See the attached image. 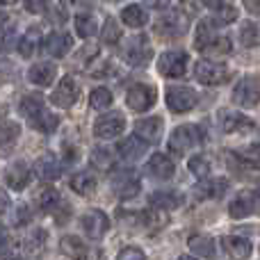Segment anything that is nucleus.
<instances>
[{"mask_svg":"<svg viewBox=\"0 0 260 260\" xmlns=\"http://www.w3.org/2000/svg\"><path fill=\"white\" fill-rule=\"evenodd\" d=\"M21 114L23 117H27V121H30V126L35 130H39V133H53V130H57L59 126V119L57 114H53L48 108H46L44 99L41 96H35V94H27L21 99Z\"/></svg>","mask_w":260,"mask_h":260,"instance_id":"obj_1","label":"nucleus"},{"mask_svg":"<svg viewBox=\"0 0 260 260\" xmlns=\"http://www.w3.org/2000/svg\"><path fill=\"white\" fill-rule=\"evenodd\" d=\"M197 48L203 50V53L226 55V53H231V39L217 35L210 27V21H201L197 30Z\"/></svg>","mask_w":260,"mask_h":260,"instance_id":"obj_2","label":"nucleus"},{"mask_svg":"<svg viewBox=\"0 0 260 260\" xmlns=\"http://www.w3.org/2000/svg\"><path fill=\"white\" fill-rule=\"evenodd\" d=\"M233 103L240 108H253L260 103V73H249L240 78L233 89Z\"/></svg>","mask_w":260,"mask_h":260,"instance_id":"obj_3","label":"nucleus"},{"mask_svg":"<svg viewBox=\"0 0 260 260\" xmlns=\"http://www.w3.org/2000/svg\"><path fill=\"white\" fill-rule=\"evenodd\" d=\"M203 144V130L199 126H180L171 133V139H169V148L178 155L187 153L189 148L194 146H201Z\"/></svg>","mask_w":260,"mask_h":260,"instance_id":"obj_4","label":"nucleus"},{"mask_svg":"<svg viewBox=\"0 0 260 260\" xmlns=\"http://www.w3.org/2000/svg\"><path fill=\"white\" fill-rule=\"evenodd\" d=\"M187 64H189V55L185 50H169V53L160 55L157 71L165 78H183L187 73Z\"/></svg>","mask_w":260,"mask_h":260,"instance_id":"obj_5","label":"nucleus"},{"mask_svg":"<svg viewBox=\"0 0 260 260\" xmlns=\"http://www.w3.org/2000/svg\"><path fill=\"white\" fill-rule=\"evenodd\" d=\"M59 249L71 260H103L101 249L89 247V244H87L85 240H80L78 235H64L62 242H59Z\"/></svg>","mask_w":260,"mask_h":260,"instance_id":"obj_6","label":"nucleus"},{"mask_svg":"<svg viewBox=\"0 0 260 260\" xmlns=\"http://www.w3.org/2000/svg\"><path fill=\"white\" fill-rule=\"evenodd\" d=\"M194 76L201 85L215 87V85H224L229 80V69L219 62H210V59H199L194 67Z\"/></svg>","mask_w":260,"mask_h":260,"instance_id":"obj_7","label":"nucleus"},{"mask_svg":"<svg viewBox=\"0 0 260 260\" xmlns=\"http://www.w3.org/2000/svg\"><path fill=\"white\" fill-rule=\"evenodd\" d=\"M199 103V96L192 87H169L167 89V108L176 114H185Z\"/></svg>","mask_w":260,"mask_h":260,"instance_id":"obj_8","label":"nucleus"},{"mask_svg":"<svg viewBox=\"0 0 260 260\" xmlns=\"http://www.w3.org/2000/svg\"><path fill=\"white\" fill-rule=\"evenodd\" d=\"M155 99H157L155 87L146 85V82H137V85H133L126 94L128 108L135 110V112H146V110H151L153 103H155Z\"/></svg>","mask_w":260,"mask_h":260,"instance_id":"obj_9","label":"nucleus"},{"mask_svg":"<svg viewBox=\"0 0 260 260\" xmlns=\"http://www.w3.org/2000/svg\"><path fill=\"white\" fill-rule=\"evenodd\" d=\"M142 189V183H139V176L135 174L133 169H121L114 171L112 176V192L117 194L119 199H135Z\"/></svg>","mask_w":260,"mask_h":260,"instance_id":"obj_10","label":"nucleus"},{"mask_svg":"<svg viewBox=\"0 0 260 260\" xmlns=\"http://www.w3.org/2000/svg\"><path fill=\"white\" fill-rule=\"evenodd\" d=\"M123 57H126V62L130 67H144V64L153 57V48H151V44H148V37L146 35L133 37L126 46Z\"/></svg>","mask_w":260,"mask_h":260,"instance_id":"obj_11","label":"nucleus"},{"mask_svg":"<svg viewBox=\"0 0 260 260\" xmlns=\"http://www.w3.org/2000/svg\"><path fill=\"white\" fill-rule=\"evenodd\" d=\"M78 99H80V85H78L71 76H67L59 80L57 87H55L53 96H50V103L67 110V108H71V105H76Z\"/></svg>","mask_w":260,"mask_h":260,"instance_id":"obj_12","label":"nucleus"},{"mask_svg":"<svg viewBox=\"0 0 260 260\" xmlns=\"http://www.w3.org/2000/svg\"><path fill=\"white\" fill-rule=\"evenodd\" d=\"M123 130H126V119H123V114L121 112H108V114L96 119L94 135L101 139H112V137H119Z\"/></svg>","mask_w":260,"mask_h":260,"instance_id":"obj_13","label":"nucleus"},{"mask_svg":"<svg viewBox=\"0 0 260 260\" xmlns=\"http://www.w3.org/2000/svg\"><path fill=\"white\" fill-rule=\"evenodd\" d=\"M82 231L91 240H101L110 231V219L103 210H89L82 215Z\"/></svg>","mask_w":260,"mask_h":260,"instance_id":"obj_14","label":"nucleus"},{"mask_svg":"<svg viewBox=\"0 0 260 260\" xmlns=\"http://www.w3.org/2000/svg\"><path fill=\"white\" fill-rule=\"evenodd\" d=\"M217 121H219V128L224 133H247V130L253 128L251 119L240 112H233V110H219Z\"/></svg>","mask_w":260,"mask_h":260,"instance_id":"obj_15","label":"nucleus"},{"mask_svg":"<svg viewBox=\"0 0 260 260\" xmlns=\"http://www.w3.org/2000/svg\"><path fill=\"white\" fill-rule=\"evenodd\" d=\"M185 30H187V16L180 12H167L157 21V32L162 37H183Z\"/></svg>","mask_w":260,"mask_h":260,"instance_id":"obj_16","label":"nucleus"},{"mask_svg":"<svg viewBox=\"0 0 260 260\" xmlns=\"http://www.w3.org/2000/svg\"><path fill=\"white\" fill-rule=\"evenodd\" d=\"M221 247H224V251L229 253L231 260H247L253 249L251 240L242 238V235H226V238H221Z\"/></svg>","mask_w":260,"mask_h":260,"instance_id":"obj_17","label":"nucleus"},{"mask_svg":"<svg viewBox=\"0 0 260 260\" xmlns=\"http://www.w3.org/2000/svg\"><path fill=\"white\" fill-rule=\"evenodd\" d=\"M174 171H176V167H174V162H171V157L162 155V153L151 155V160L146 162V174L151 176V178L169 180L171 176H174Z\"/></svg>","mask_w":260,"mask_h":260,"instance_id":"obj_18","label":"nucleus"},{"mask_svg":"<svg viewBox=\"0 0 260 260\" xmlns=\"http://www.w3.org/2000/svg\"><path fill=\"white\" fill-rule=\"evenodd\" d=\"M162 130H165V123H162L160 117L142 119V121H137V126H135V133H137L146 144H157L160 142Z\"/></svg>","mask_w":260,"mask_h":260,"instance_id":"obj_19","label":"nucleus"},{"mask_svg":"<svg viewBox=\"0 0 260 260\" xmlns=\"http://www.w3.org/2000/svg\"><path fill=\"white\" fill-rule=\"evenodd\" d=\"M253 210H256V192H240L238 197L231 201V208H229L233 219H244V217H249Z\"/></svg>","mask_w":260,"mask_h":260,"instance_id":"obj_20","label":"nucleus"},{"mask_svg":"<svg viewBox=\"0 0 260 260\" xmlns=\"http://www.w3.org/2000/svg\"><path fill=\"white\" fill-rule=\"evenodd\" d=\"M73 48V37L69 32H53L46 39V53L50 57H64Z\"/></svg>","mask_w":260,"mask_h":260,"instance_id":"obj_21","label":"nucleus"},{"mask_svg":"<svg viewBox=\"0 0 260 260\" xmlns=\"http://www.w3.org/2000/svg\"><path fill=\"white\" fill-rule=\"evenodd\" d=\"M5 180H7V185L12 189L21 192V189H25L27 183H30V169H27L23 162H14V165L7 167V171H5Z\"/></svg>","mask_w":260,"mask_h":260,"instance_id":"obj_22","label":"nucleus"},{"mask_svg":"<svg viewBox=\"0 0 260 260\" xmlns=\"http://www.w3.org/2000/svg\"><path fill=\"white\" fill-rule=\"evenodd\" d=\"M35 174L41 180H57L59 174H62V165H59V160L55 155H41L35 162Z\"/></svg>","mask_w":260,"mask_h":260,"instance_id":"obj_23","label":"nucleus"},{"mask_svg":"<svg viewBox=\"0 0 260 260\" xmlns=\"http://www.w3.org/2000/svg\"><path fill=\"white\" fill-rule=\"evenodd\" d=\"M148 144L144 142L139 135H130L123 142H119V153H121L123 160H137V157H144Z\"/></svg>","mask_w":260,"mask_h":260,"instance_id":"obj_24","label":"nucleus"},{"mask_svg":"<svg viewBox=\"0 0 260 260\" xmlns=\"http://www.w3.org/2000/svg\"><path fill=\"white\" fill-rule=\"evenodd\" d=\"M55 76H57V67H53V64H35V67H30V71H27V80L35 82V85L39 87H48L53 85Z\"/></svg>","mask_w":260,"mask_h":260,"instance_id":"obj_25","label":"nucleus"},{"mask_svg":"<svg viewBox=\"0 0 260 260\" xmlns=\"http://www.w3.org/2000/svg\"><path fill=\"white\" fill-rule=\"evenodd\" d=\"M229 189V180L226 178H212V180H203L201 185H197L194 194L199 199H219L226 194Z\"/></svg>","mask_w":260,"mask_h":260,"instance_id":"obj_26","label":"nucleus"},{"mask_svg":"<svg viewBox=\"0 0 260 260\" xmlns=\"http://www.w3.org/2000/svg\"><path fill=\"white\" fill-rule=\"evenodd\" d=\"M151 206L153 208H157L160 212H167V210H174V208H178L180 203H183V197L180 194H176V192H153L151 194Z\"/></svg>","mask_w":260,"mask_h":260,"instance_id":"obj_27","label":"nucleus"},{"mask_svg":"<svg viewBox=\"0 0 260 260\" xmlns=\"http://www.w3.org/2000/svg\"><path fill=\"white\" fill-rule=\"evenodd\" d=\"M69 185H71V189L76 194H80V197H89V194L96 192V178L89 171H80V174L71 176Z\"/></svg>","mask_w":260,"mask_h":260,"instance_id":"obj_28","label":"nucleus"},{"mask_svg":"<svg viewBox=\"0 0 260 260\" xmlns=\"http://www.w3.org/2000/svg\"><path fill=\"white\" fill-rule=\"evenodd\" d=\"M187 244H189V249H192L197 256H201L206 260L215 258V240L208 238V235H192Z\"/></svg>","mask_w":260,"mask_h":260,"instance_id":"obj_29","label":"nucleus"},{"mask_svg":"<svg viewBox=\"0 0 260 260\" xmlns=\"http://www.w3.org/2000/svg\"><path fill=\"white\" fill-rule=\"evenodd\" d=\"M121 21L130 27H144L148 23V14L139 5H128L121 9Z\"/></svg>","mask_w":260,"mask_h":260,"instance_id":"obj_30","label":"nucleus"},{"mask_svg":"<svg viewBox=\"0 0 260 260\" xmlns=\"http://www.w3.org/2000/svg\"><path fill=\"white\" fill-rule=\"evenodd\" d=\"M39 41H41V30L39 27H30V30L23 35V39L18 41V53L23 57H30L37 48H39Z\"/></svg>","mask_w":260,"mask_h":260,"instance_id":"obj_31","label":"nucleus"},{"mask_svg":"<svg viewBox=\"0 0 260 260\" xmlns=\"http://www.w3.org/2000/svg\"><path fill=\"white\" fill-rule=\"evenodd\" d=\"M76 30L82 39H89V37L96 35L99 25H96V18L89 16V14H78L76 16Z\"/></svg>","mask_w":260,"mask_h":260,"instance_id":"obj_32","label":"nucleus"},{"mask_svg":"<svg viewBox=\"0 0 260 260\" xmlns=\"http://www.w3.org/2000/svg\"><path fill=\"white\" fill-rule=\"evenodd\" d=\"M89 105L94 110H108L112 105V91L108 87H96L89 94Z\"/></svg>","mask_w":260,"mask_h":260,"instance_id":"obj_33","label":"nucleus"},{"mask_svg":"<svg viewBox=\"0 0 260 260\" xmlns=\"http://www.w3.org/2000/svg\"><path fill=\"white\" fill-rule=\"evenodd\" d=\"M187 167H189V171H192L197 178H201V180L210 176V162H208L206 155H192L189 157V162H187Z\"/></svg>","mask_w":260,"mask_h":260,"instance_id":"obj_34","label":"nucleus"},{"mask_svg":"<svg viewBox=\"0 0 260 260\" xmlns=\"http://www.w3.org/2000/svg\"><path fill=\"white\" fill-rule=\"evenodd\" d=\"M57 201H59V192L53 187H44L37 194V206H39L41 210H53V208L57 206Z\"/></svg>","mask_w":260,"mask_h":260,"instance_id":"obj_35","label":"nucleus"},{"mask_svg":"<svg viewBox=\"0 0 260 260\" xmlns=\"http://www.w3.org/2000/svg\"><path fill=\"white\" fill-rule=\"evenodd\" d=\"M238 157L244 162V165L253 167V169H260V144H251V146L240 148Z\"/></svg>","mask_w":260,"mask_h":260,"instance_id":"obj_36","label":"nucleus"},{"mask_svg":"<svg viewBox=\"0 0 260 260\" xmlns=\"http://www.w3.org/2000/svg\"><path fill=\"white\" fill-rule=\"evenodd\" d=\"M101 39H103V44H108V46L117 44V41L121 39V30H119L114 18H108V21H105L103 30H101Z\"/></svg>","mask_w":260,"mask_h":260,"instance_id":"obj_37","label":"nucleus"},{"mask_svg":"<svg viewBox=\"0 0 260 260\" xmlns=\"http://www.w3.org/2000/svg\"><path fill=\"white\" fill-rule=\"evenodd\" d=\"M240 41L244 46H256L260 41V27L256 23H242V30H240Z\"/></svg>","mask_w":260,"mask_h":260,"instance_id":"obj_38","label":"nucleus"},{"mask_svg":"<svg viewBox=\"0 0 260 260\" xmlns=\"http://www.w3.org/2000/svg\"><path fill=\"white\" fill-rule=\"evenodd\" d=\"M44 242H46V231L37 229L32 235H27V240H25V249H27L30 253H39L41 249H44Z\"/></svg>","mask_w":260,"mask_h":260,"instance_id":"obj_39","label":"nucleus"},{"mask_svg":"<svg viewBox=\"0 0 260 260\" xmlns=\"http://www.w3.org/2000/svg\"><path fill=\"white\" fill-rule=\"evenodd\" d=\"M91 162H94L99 169H110L112 167V155H110V151H105V148H96L94 153H91Z\"/></svg>","mask_w":260,"mask_h":260,"instance_id":"obj_40","label":"nucleus"},{"mask_svg":"<svg viewBox=\"0 0 260 260\" xmlns=\"http://www.w3.org/2000/svg\"><path fill=\"white\" fill-rule=\"evenodd\" d=\"M18 133H21V126H18V123L5 121V126H3V144H5V148H7L9 144L18 137Z\"/></svg>","mask_w":260,"mask_h":260,"instance_id":"obj_41","label":"nucleus"},{"mask_svg":"<svg viewBox=\"0 0 260 260\" xmlns=\"http://www.w3.org/2000/svg\"><path fill=\"white\" fill-rule=\"evenodd\" d=\"M235 18H238V9L231 7V5H224V7L217 9V14H215L217 23H233Z\"/></svg>","mask_w":260,"mask_h":260,"instance_id":"obj_42","label":"nucleus"},{"mask_svg":"<svg viewBox=\"0 0 260 260\" xmlns=\"http://www.w3.org/2000/svg\"><path fill=\"white\" fill-rule=\"evenodd\" d=\"M117 260H146V256H144V251L137 247H123L121 251H119Z\"/></svg>","mask_w":260,"mask_h":260,"instance_id":"obj_43","label":"nucleus"},{"mask_svg":"<svg viewBox=\"0 0 260 260\" xmlns=\"http://www.w3.org/2000/svg\"><path fill=\"white\" fill-rule=\"evenodd\" d=\"M25 7H27V12H32V14H44L46 9H48V3H46V0H25Z\"/></svg>","mask_w":260,"mask_h":260,"instance_id":"obj_44","label":"nucleus"},{"mask_svg":"<svg viewBox=\"0 0 260 260\" xmlns=\"http://www.w3.org/2000/svg\"><path fill=\"white\" fill-rule=\"evenodd\" d=\"M30 221V212H27L25 206H18L16 212H14V226H23Z\"/></svg>","mask_w":260,"mask_h":260,"instance_id":"obj_45","label":"nucleus"},{"mask_svg":"<svg viewBox=\"0 0 260 260\" xmlns=\"http://www.w3.org/2000/svg\"><path fill=\"white\" fill-rule=\"evenodd\" d=\"M242 3H244V7H247L251 14L260 16V0H242Z\"/></svg>","mask_w":260,"mask_h":260,"instance_id":"obj_46","label":"nucleus"},{"mask_svg":"<svg viewBox=\"0 0 260 260\" xmlns=\"http://www.w3.org/2000/svg\"><path fill=\"white\" fill-rule=\"evenodd\" d=\"M201 3L206 5V7L215 9V12H217V9H221V7H224V5H221V0H201Z\"/></svg>","mask_w":260,"mask_h":260,"instance_id":"obj_47","label":"nucleus"},{"mask_svg":"<svg viewBox=\"0 0 260 260\" xmlns=\"http://www.w3.org/2000/svg\"><path fill=\"white\" fill-rule=\"evenodd\" d=\"M256 210H260V189L256 192Z\"/></svg>","mask_w":260,"mask_h":260,"instance_id":"obj_48","label":"nucleus"},{"mask_svg":"<svg viewBox=\"0 0 260 260\" xmlns=\"http://www.w3.org/2000/svg\"><path fill=\"white\" fill-rule=\"evenodd\" d=\"M178 260H197V258H192V256H180Z\"/></svg>","mask_w":260,"mask_h":260,"instance_id":"obj_49","label":"nucleus"},{"mask_svg":"<svg viewBox=\"0 0 260 260\" xmlns=\"http://www.w3.org/2000/svg\"><path fill=\"white\" fill-rule=\"evenodd\" d=\"M9 3H12V0H3V5H9Z\"/></svg>","mask_w":260,"mask_h":260,"instance_id":"obj_50","label":"nucleus"},{"mask_svg":"<svg viewBox=\"0 0 260 260\" xmlns=\"http://www.w3.org/2000/svg\"><path fill=\"white\" fill-rule=\"evenodd\" d=\"M14 260H18V258H14Z\"/></svg>","mask_w":260,"mask_h":260,"instance_id":"obj_51","label":"nucleus"}]
</instances>
